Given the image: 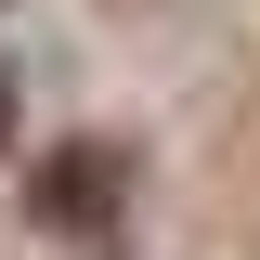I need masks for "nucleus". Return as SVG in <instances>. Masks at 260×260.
Segmentation results:
<instances>
[{"label": "nucleus", "mask_w": 260, "mask_h": 260, "mask_svg": "<svg viewBox=\"0 0 260 260\" xmlns=\"http://www.w3.org/2000/svg\"><path fill=\"white\" fill-rule=\"evenodd\" d=\"M0 117H13V78H0Z\"/></svg>", "instance_id": "f03ea898"}, {"label": "nucleus", "mask_w": 260, "mask_h": 260, "mask_svg": "<svg viewBox=\"0 0 260 260\" xmlns=\"http://www.w3.org/2000/svg\"><path fill=\"white\" fill-rule=\"evenodd\" d=\"M39 221H65V234H117V156H104V143H65V156L39 169Z\"/></svg>", "instance_id": "f257e3e1"}]
</instances>
